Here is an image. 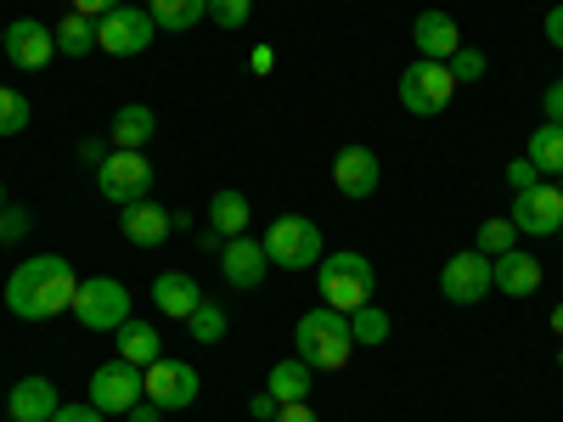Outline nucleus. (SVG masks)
<instances>
[{
	"label": "nucleus",
	"instance_id": "c85d7f7f",
	"mask_svg": "<svg viewBox=\"0 0 563 422\" xmlns=\"http://www.w3.org/2000/svg\"><path fill=\"white\" fill-rule=\"evenodd\" d=\"M474 248H479L485 259L512 254V248H519V225H512L507 214H501V220H485V225H479V237H474Z\"/></svg>",
	"mask_w": 563,
	"mask_h": 422
},
{
	"label": "nucleus",
	"instance_id": "6ab92c4d",
	"mask_svg": "<svg viewBox=\"0 0 563 422\" xmlns=\"http://www.w3.org/2000/svg\"><path fill=\"white\" fill-rule=\"evenodd\" d=\"M490 276H496V293H507V299H530V293H541V259L525 254V248H512V254L490 259Z\"/></svg>",
	"mask_w": 563,
	"mask_h": 422
},
{
	"label": "nucleus",
	"instance_id": "4468645a",
	"mask_svg": "<svg viewBox=\"0 0 563 422\" xmlns=\"http://www.w3.org/2000/svg\"><path fill=\"white\" fill-rule=\"evenodd\" d=\"M265 270H271V259H265V243L260 237H225V248H220V276H225V288H260L265 281Z\"/></svg>",
	"mask_w": 563,
	"mask_h": 422
},
{
	"label": "nucleus",
	"instance_id": "0eeeda50",
	"mask_svg": "<svg viewBox=\"0 0 563 422\" xmlns=\"http://www.w3.org/2000/svg\"><path fill=\"white\" fill-rule=\"evenodd\" d=\"M153 164H147V153H108L102 164H97V186H102V198L113 203V209H124V203H135V198H153Z\"/></svg>",
	"mask_w": 563,
	"mask_h": 422
},
{
	"label": "nucleus",
	"instance_id": "4c0bfd02",
	"mask_svg": "<svg viewBox=\"0 0 563 422\" xmlns=\"http://www.w3.org/2000/svg\"><path fill=\"white\" fill-rule=\"evenodd\" d=\"M52 422H108V417L85 400V406H57V417H52Z\"/></svg>",
	"mask_w": 563,
	"mask_h": 422
},
{
	"label": "nucleus",
	"instance_id": "dca6fc26",
	"mask_svg": "<svg viewBox=\"0 0 563 422\" xmlns=\"http://www.w3.org/2000/svg\"><path fill=\"white\" fill-rule=\"evenodd\" d=\"M411 40H417V57H429V63H451L462 52V29L451 12H417Z\"/></svg>",
	"mask_w": 563,
	"mask_h": 422
},
{
	"label": "nucleus",
	"instance_id": "aec40b11",
	"mask_svg": "<svg viewBox=\"0 0 563 422\" xmlns=\"http://www.w3.org/2000/svg\"><path fill=\"white\" fill-rule=\"evenodd\" d=\"M57 384L52 378H23V384H12V395H7V411H12V422H52L57 417Z\"/></svg>",
	"mask_w": 563,
	"mask_h": 422
},
{
	"label": "nucleus",
	"instance_id": "c756f323",
	"mask_svg": "<svg viewBox=\"0 0 563 422\" xmlns=\"http://www.w3.org/2000/svg\"><path fill=\"white\" fill-rule=\"evenodd\" d=\"M186 333H192L198 344H220V338H225V310L203 299L192 315H186Z\"/></svg>",
	"mask_w": 563,
	"mask_h": 422
},
{
	"label": "nucleus",
	"instance_id": "6e6552de",
	"mask_svg": "<svg viewBox=\"0 0 563 422\" xmlns=\"http://www.w3.org/2000/svg\"><path fill=\"white\" fill-rule=\"evenodd\" d=\"M141 395H147V371L130 366V360H119V355L90 371V406H97L102 417H124Z\"/></svg>",
	"mask_w": 563,
	"mask_h": 422
},
{
	"label": "nucleus",
	"instance_id": "e433bc0d",
	"mask_svg": "<svg viewBox=\"0 0 563 422\" xmlns=\"http://www.w3.org/2000/svg\"><path fill=\"white\" fill-rule=\"evenodd\" d=\"M119 7H124V0H74V12H79V18H90V23H102V18H108V12H119Z\"/></svg>",
	"mask_w": 563,
	"mask_h": 422
},
{
	"label": "nucleus",
	"instance_id": "3c124183",
	"mask_svg": "<svg viewBox=\"0 0 563 422\" xmlns=\"http://www.w3.org/2000/svg\"><path fill=\"white\" fill-rule=\"evenodd\" d=\"M558 237H563V225H558Z\"/></svg>",
	"mask_w": 563,
	"mask_h": 422
},
{
	"label": "nucleus",
	"instance_id": "5701e85b",
	"mask_svg": "<svg viewBox=\"0 0 563 422\" xmlns=\"http://www.w3.org/2000/svg\"><path fill=\"white\" fill-rule=\"evenodd\" d=\"M310 378H316V371H310L299 355H288V360H276V366H271L265 389L276 395V406H294V400H305V395H310Z\"/></svg>",
	"mask_w": 563,
	"mask_h": 422
},
{
	"label": "nucleus",
	"instance_id": "39448f33",
	"mask_svg": "<svg viewBox=\"0 0 563 422\" xmlns=\"http://www.w3.org/2000/svg\"><path fill=\"white\" fill-rule=\"evenodd\" d=\"M74 321L85 326V333H119V326L130 321V288H124L119 276H90V281H79Z\"/></svg>",
	"mask_w": 563,
	"mask_h": 422
},
{
	"label": "nucleus",
	"instance_id": "393cba45",
	"mask_svg": "<svg viewBox=\"0 0 563 422\" xmlns=\"http://www.w3.org/2000/svg\"><path fill=\"white\" fill-rule=\"evenodd\" d=\"M147 12H153L158 29L186 34V29H198V23L209 18V0H147Z\"/></svg>",
	"mask_w": 563,
	"mask_h": 422
},
{
	"label": "nucleus",
	"instance_id": "473e14b6",
	"mask_svg": "<svg viewBox=\"0 0 563 422\" xmlns=\"http://www.w3.org/2000/svg\"><path fill=\"white\" fill-rule=\"evenodd\" d=\"M445 68H451V79H456V85H474V79H485V68H490V63H485V52H474V45H462V52H456Z\"/></svg>",
	"mask_w": 563,
	"mask_h": 422
},
{
	"label": "nucleus",
	"instance_id": "09e8293b",
	"mask_svg": "<svg viewBox=\"0 0 563 422\" xmlns=\"http://www.w3.org/2000/svg\"><path fill=\"white\" fill-rule=\"evenodd\" d=\"M558 192H563V175H558Z\"/></svg>",
	"mask_w": 563,
	"mask_h": 422
},
{
	"label": "nucleus",
	"instance_id": "49530a36",
	"mask_svg": "<svg viewBox=\"0 0 563 422\" xmlns=\"http://www.w3.org/2000/svg\"><path fill=\"white\" fill-rule=\"evenodd\" d=\"M552 333L563 338V304H552Z\"/></svg>",
	"mask_w": 563,
	"mask_h": 422
},
{
	"label": "nucleus",
	"instance_id": "a18cd8bd",
	"mask_svg": "<svg viewBox=\"0 0 563 422\" xmlns=\"http://www.w3.org/2000/svg\"><path fill=\"white\" fill-rule=\"evenodd\" d=\"M79 158H85V164H102L108 153H102V141H79Z\"/></svg>",
	"mask_w": 563,
	"mask_h": 422
},
{
	"label": "nucleus",
	"instance_id": "cd10ccee",
	"mask_svg": "<svg viewBox=\"0 0 563 422\" xmlns=\"http://www.w3.org/2000/svg\"><path fill=\"white\" fill-rule=\"evenodd\" d=\"M90 52H97V23L79 18V12H68V18L57 23V57H90Z\"/></svg>",
	"mask_w": 563,
	"mask_h": 422
},
{
	"label": "nucleus",
	"instance_id": "f03ea898",
	"mask_svg": "<svg viewBox=\"0 0 563 422\" xmlns=\"http://www.w3.org/2000/svg\"><path fill=\"white\" fill-rule=\"evenodd\" d=\"M294 355L310 366V371H344L350 355H355V338H350V315L339 310H305L299 326H294Z\"/></svg>",
	"mask_w": 563,
	"mask_h": 422
},
{
	"label": "nucleus",
	"instance_id": "c03bdc74",
	"mask_svg": "<svg viewBox=\"0 0 563 422\" xmlns=\"http://www.w3.org/2000/svg\"><path fill=\"white\" fill-rule=\"evenodd\" d=\"M198 248H203V254H220V248H225V237L209 225V231H198Z\"/></svg>",
	"mask_w": 563,
	"mask_h": 422
},
{
	"label": "nucleus",
	"instance_id": "f8f14e48",
	"mask_svg": "<svg viewBox=\"0 0 563 422\" xmlns=\"http://www.w3.org/2000/svg\"><path fill=\"white\" fill-rule=\"evenodd\" d=\"M198 389H203V378L192 371V360L158 355V360L147 366V400L164 406V411H186V406L198 400Z\"/></svg>",
	"mask_w": 563,
	"mask_h": 422
},
{
	"label": "nucleus",
	"instance_id": "9b49d317",
	"mask_svg": "<svg viewBox=\"0 0 563 422\" xmlns=\"http://www.w3.org/2000/svg\"><path fill=\"white\" fill-rule=\"evenodd\" d=\"M440 293L445 304H479L496 293V276H490V259L479 248H467V254H451L445 270H440Z\"/></svg>",
	"mask_w": 563,
	"mask_h": 422
},
{
	"label": "nucleus",
	"instance_id": "b1692460",
	"mask_svg": "<svg viewBox=\"0 0 563 422\" xmlns=\"http://www.w3.org/2000/svg\"><path fill=\"white\" fill-rule=\"evenodd\" d=\"M209 225L220 231V237H243L249 231V198L231 192V186H220V192L209 198Z\"/></svg>",
	"mask_w": 563,
	"mask_h": 422
},
{
	"label": "nucleus",
	"instance_id": "ddd939ff",
	"mask_svg": "<svg viewBox=\"0 0 563 422\" xmlns=\"http://www.w3.org/2000/svg\"><path fill=\"white\" fill-rule=\"evenodd\" d=\"M0 52H7L18 68H45L57 57V29H45L40 18H18V23H7V40H0Z\"/></svg>",
	"mask_w": 563,
	"mask_h": 422
},
{
	"label": "nucleus",
	"instance_id": "f257e3e1",
	"mask_svg": "<svg viewBox=\"0 0 563 422\" xmlns=\"http://www.w3.org/2000/svg\"><path fill=\"white\" fill-rule=\"evenodd\" d=\"M74 293H79V276L63 254L23 259L7 276V310L18 321H57L63 310H74Z\"/></svg>",
	"mask_w": 563,
	"mask_h": 422
},
{
	"label": "nucleus",
	"instance_id": "8fccbe9b",
	"mask_svg": "<svg viewBox=\"0 0 563 422\" xmlns=\"http://www.w3.org/2000/svg\"><path fill=\"white\" fill-rule=\"evenodd\" d=\"M0 40H7V29H0Z\"/></svg>",
	"mask_w": 563,
	"mask_h": 422
},
{
	"label": "nucleus",
	"instance_id": "4be33fe9",
	"mask_svg": "<svg viewBox=\"0 0 563 422\" xmlns=\"http://www.w3.org/2000/svg\"><path fill=\"white\" fill-rule=\"evenodd\" d=\"M113 338H119V360H130V366H141V371H147V366L164 355V338H158L153 321H135V315H130Z\"/></svg>",
	"mask_w": 563,
	"mask_h": 422
},
{
	"label": "nucleus",
	"instance_id": "f3484780",
	"mask_svg": "<svg viewBox=\"0 0 563 422\" xmlns=\"http://www.w3.org/2000/svg\"><path fill=\"white\" fill-rule=\"evenodd\" d=\"M119 225H124V237L135 243V248H158L164 237H169V209L164 203H153V198H135V203H124L119 209Z\"/></svg>",
	"mask_w": 563,
	"mask_h": 422
},
{
	"label": "nucleus",
	"instance_id": "2f4dec72",
	"mask_svg": "<svg viewBox=\"0 0 563 422\" xmlns=\"http://www.w3.org/2000/svg\"><path fill=\"white\" fill-rule=\"evenodd\" d=\"M249 18H254V0H209V23H220L231 34H238Z\"/></svg>",
	"mask_w": 563,
	"mask_h": 422
},
{
	"label": "nucleus",
	"instance_id": "bb28decb",
	"mask_svg": "<svg viewBox=\"0 0 563 422\" xmlns=\"http://www.w3.org/2000/svg\"><path fill=\"white\" fill-rule=\"evenodd\" d=\"M389 333H395V321H389L378 304H361V310H350V338H355V349H378Z\"/></svg>",
	"mask_w": 563,
	"mask_h": 422
},
{
	"label": "nucleus",
	"instance_id": "603ef678",
	"mask_svg": "<svg viewBox=\"0 0 563 422\" xmlns=\"http://www.w3.org/2000/svg\"><path fill=\"white\" fill-rule=\"evenodd\" d=\"M558 366H563V355H558Z\"/></svg>",
	"mask_w": 563,
	"mask_h": 422
},
{
	"label": "nucleus",
	"instance_id": "c9c22d12",
	"mask_svg": "<svg viewBox=\"0 0 563 422\" xmlns=\"http://www.w3.org/2000/svg\"><path fill=\"white\" fill-rule=\"evenodd\" d=\"M541 113H547V124L563 130V79H552V85L541 90Z\"/></svg>",
	"mask_w": 563,
	"mask_h": 422
},
{
	"label": "nucleus",
	"instance_id": "58836bf2",
	"mask_svg": "<svg viewBox=\"0 0 563 422\" xmlns=\"http://www.w3.org/2000/svg\"><path fill=\"white\" fill-rule=\"evenodd\" d=\"M271 422H321V417L310 411V400H294V406H282V411H276Z\"/></svg>",
	"mask_w": 563,
	"mask_h": 422
},
{
	"label": "nucleus",
	"instance_id": "a19ab883",
	"mask_svg": "<svg viewBox=\"0 0 563 422\" xmlns=\"http://www.w3.org/2000/svg\"><path fill=\"white\" fill-rule=\"evenodd\" d=\"M124 417H130V422H164V406H153L147 395H141V400H135V406H130Z\"/></svg>",
	"mask_w": 563,
	"mask_h": 422
},
{
	"label": "nucleus",
	"instance_id": "72a5a7b5",
	"mask_svg": "<svg viewBox=\"0 0 563 422\" xmlns=\"http://www.w3.org/2000/svg\"><path fill=\"white\" fill-rule=\"evenodd\" d=\"M29 209H18V203H7L0 209V243H18V237H29Z\"/></svg>",
	"mask_w": 563,
	"mask_h": 422
},
{
	"label": "nucleus",
	"instance_id": "1a4fd4ad",
	"mask_svg": "<svg viewBox=\"0 0 563 422\" xmlns=\"http://www.w3.org/2000/svg\"><path fill=\"white\" fill-rule=\"evenodd\" d=\"M153 34H158V23H153V12L147 7H124L119 12H108L102 23H97V52H108V57H141L153 45Z\"/></svg>",
	"mask_w": 563,
	"mask_h": 422
},
{
	"label": "nucleus",
	"instance_id": "79ce46f5",
	"mask_svg": "<svg viewBox=\"0 0 563 422\" xmlns=\"http://www.w3.org/2000/svg\"><path fill=\"white\" fill-rule=\"evenodd\" d=\"M249 68H254V74H271V68H276V52H271V45H254V52H249Z\"/></svg>",
	"mask_w": 563,
	"mask_h": 422
},
{
	"label": "nucleus",
	"instance_id": "20e7f679",
	"mask_svg": "<svg viewBox=\"0 0 563 422\" xmlns=\"http://www.w3.org/2000/svg\"><path fill=\"white\" fill-rule=\"evenodd\" d=\"M260 243H265V259L282 265V270H310V265H321V225L305 220V214H276Z\"/></svg>",
	"mask_w": 563,
	"mask_h": 422
},
{
	"label": "nucleus",
	"instance_id": "412c9836",
	"mask_svg": "<svg viewBox=\"0 0 563 422\" xmlns=\"http://www.w3.org/2000/svg\"><path fill=\"white\" fill-rule=\"evenodd\" d=\"M153 130H158V119H153L147 102H124V108L113 113V124H108V141H113L119 153H147Z\"/></svg>",
	"mask_w": 563,
	"mask_h": 422
},
{
	"label": "nucleus",
	"instance_id": "de8ad7c7",
	"mask_svg": "<svg viewBox=\"0 0 563 422\" xmlns=\"http://www.w3.org/2000/svg\"><path fill=\"white\" fill-rule=\"evenodd\" d=\"M0 209H7V186H0Z\"/></svg>",
	"mask_w": 563,
	"mask_h": 422
},
{
	"label": "nucleus",
	"instance_id": "ea45409f",
	"mask_svg": "<svg viewBox=\"0 0 563 422\" xmlns=\"http://www.w3.org/2000/svg\"><path fill=\"white\" fill-rule=\"evenodd\" d=\"M276 411H282V406H276V395H271V389H265V395H254V400H249V417H254V422H271V417H276Z\"/></svg>",
	"mask_w": 563,
	"mask_h": 422
},
{
	"label": "nucleus",
	"instance_id": "7ed1b4c3",
	"mask_svg": "<svg viewBox=\"0 0 563 422\" xmlns=\"http://www.w3.org/2000/svg\"><path fill=\"white\" fill-rule=\"evenodd\" d=\"M316 281H321V304H327V310H339V315H350V310L372 304V288H378V270H372V259H366V254L339 248V254H321Z\"/></svg>",
	"mask_w": 563,
	"mask_h": 422
},
{
	"label": "nucleus",
	"instance_id": "f704fd0d",
	"mask_svg": "<svg viewBox=\"0 0 563 422\" xmlns=\"http://www.w3.org/2000/svg\"><path fill=\"white\" fill-rule=\"evenodd\" d=\"M536 180H541V169H536L530 158H512V164H507V192H530Z\"/></svg>",
	"mask_w": 563,
	"mask_h": 422
},
{
	"label": "nucleus",
	"instance_id": "2eb2a0df",
	"mask_svg": "<svg viewBox=\"0 0 563 422\" xmlns=\"http://www.w3.org/2000/svg\"><path fill=\"white\" fill-rule=\"evenodd\" d=\"M378 180H384V164H378L372 147H344L333 158V186L344 198H355V203H366L372 192H378Z\"/></svg>",
	"mask_w": 563,
	"mask_h": 422
},
{
	"label": "nucleus",
	"instance_id": "a211bd4d",
	"mask_svg": "<svg viewBox=\"0 0 563 422\" xmlns=\"http://www.w3.org/2000/svg\"><path fill=\"white\" fill-rule=\"evenodd\" d=\"M153 304H158V315L186 321V315H192V310L203 304L198 276H192V270H158V281H153Z\"/></svg>",
	"mask_w": 563,
	"mask_h": 422
},
{
	"label": "nucleus",
	"instance_id": "423d86ee",
	"mask_svg": "<svg viewBox=\"0 0 563 422\" xmlns=\"http://www.w3.org/2000/svg\"><path fill=\"white\" fill-rule=\"evenodd\" d=\"M451 97H456V79H451V68H445V63L417 57V63L400 74V108H406V113H417V119L445 113V108H451Z\"/></svg>",
	"mask_w": 563,
	"mask_h": 422
},
{
	"label": "nucleus",
	"instance_id": "7c9ffc66",
	"mask_svg": "<svg viewBox=\"0 0 563 422\" xmlns=\"http://www.w3.org/2000/svg\"><path fill=\"white\" fill-rule=\"evenodd\" d=\"M29 97L23 90H12V85H0V135H23L29 130Z\"/></svg>",
	"mask_w": 563,
	"mask_h": 422
},
{
	"label": "nucleus",
	"instance_id": "37998d69",
	"mask_svg": "<svg viewBox=\"0 0 563 422\" xmlns=\"http://www.w3.org/2000/svg\"><path fill=\"white\" fill-rule=\"evenodd\" d=\"M547 40L563 52V7H552V12H547Z\"/></svg>",
	"mask_w": 563,
	"mask_h": 422
},
{
	"label": "nucleus",
	"instance_id": "a878e982",
	"mask_svg": "<svg viewBox=\"0 0 563 422\" xmlns=\"http://www.w3.org/2000/svg\"><path fill=\"white\" fill-rule=\"evenodd\" d=\"M525 158L541 169V180H558V175H563V130H558V124L530 130V147H525Z\"/></svg>",
	"mask_w": 563,
	"mask_h": 422
},
{
	"label": "nucleus",
	"instance_id": "9d476101",
	"mask_svg": "<svg viewBox=\"0 0 563 422\" xmlns=\"http://www.w3.org/2000/svg\"><path fill=\"white\" fill-rule=\"evenodd\" d=\"M512 225H519V237H558L563 225V192L558 180H536L530 192H512Z\"/></svg>",
	"mask_w": 563,
	"mask_h": 422
}]
</instances>
